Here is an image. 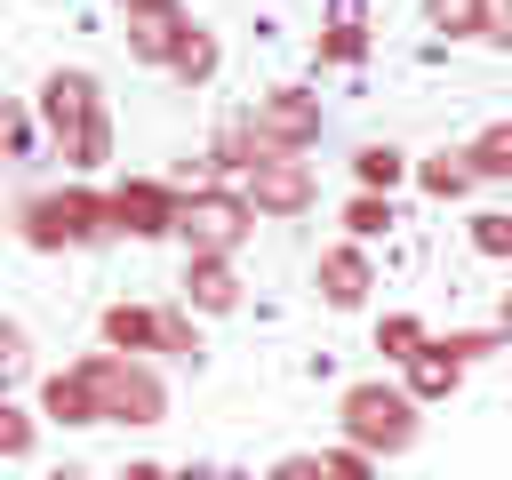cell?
I'll return each mask as SVG.
<instances>
[{
  "mask_svg": "<svg viewBox=\"0 0 512 480\" xmlns=\"http://www.w3.org/2000/svg\"><path fill=\"white\" fill-rule=\"evenodd\" d=\"M416 184L432 200H464L480 184V168H472V152H432V160H416Z\"/></svg>",
  "mask_w": 512,
  "mask_h": 480,
  "instance_id": "2e32d148",
  "label": "cell"
},
{
  "mask_svg": "<svg viewBox=\"0 0 512 480\" xmlns=\"http://www.w3.org/2000/svg\"><path fill=\"white\" fill-rule=\"evenodd\" d=\"M176 480H232V472H216V464H192V472H176Z\"/></svg>",
  "mask_w": 512,
  "mask_h": 480,
  "instance_id": "836d02e7",
  "label": "cell"
},
{
  "mask_svg": "<svg viewBox=\"0 0 512 480\" xmlns=\"http://www.w3.org/2000/svg\"><path fill=\"white\" fill-rule=\"evenodd\" d=\"M176 288H184V304L208 312V320H216V312H240V272H232V256H184V280H176Z\"/></svg>",
  "mask_w": 512,
  "mask_h": 480,
  "instance_id": "8fae6325",
  "label": "cell"
},
{
  "mask_svg": "<svg viewBox=\"0 0 512 480\" xmlns=\"http://www.w3.org/2000/svg\"><path fill=\"white\" fill-rule=\"evenodd\" d=\"M176 224H184V192H176V184H160V176H120V184H112V232L160 240V232H176Z\"/></svg>",
  "mask_w": 512,
  "mask_h": 480,
  "instance_id": "52a82bcc",
  "label": "cell"
},
{
  "mask_svg": "<svg viewBox=\"0 0 512 480\" xmlns=\"http://www.w3.org/2000/svg\"><path fill=\"white\" fill-rule=\"evenodd\" d=\"M336 424H344V440H352V448H368V456H408V448H416V432H424V400H416L408 384L360 376V384L336 400Z\"/></svg>",
  "mask_w": 512,
  "mask_h": 480,
  "instance_id": "7a4b0ae2",
  "label": "cell"
},
{
  "mask_svg": "<svg viewBox=\"0 0 512 480\" xmlns=\"http://www.w3.org/2000/svg\"><path fill=\"white\" fill-rule=\"evenodd\" d=\"M424 16H432V32H448V40H456V32L480 40V0H424Z\"/></svg>",
  "mask_w": 512,
  "mask_h": 480,
  "instance_id": "d4e9b609",
  "label": "cell"
},
{
  "mask_svg": "<svg viewBox=\"0 0 512 480\" xmlns=\"http://www.w3.org/2000/svg\"><path fill=\"white\" fill-rule=\"evenodd\" d=\"M480 40L488 48H512V0H480Z\"/></svg>",
  "mask_w": 512,
  "mask_h": 480,
  "instance_id": "f546056e",
  "label": "cell"
},
{
  "mask_svg": "<svg viewBox=\"0 0 512 480\" xmlns=\"http://www.w3.org/2000/svg\"><path fill=\"white\" fill-rule=\"evenodd\" d=\"M120 24H128V56H136V64H176L184 40H192V16H184L176 0H168V8H128Z\"/></svg>",
  "mask_w": 512,
  "mask_h": 480,
  "instance_id": "ba28073f",
  "label": "cell"
},
{
  "mask_svg": "<svg viewBox=\"0 0 512 480\" xmlns=\"http://www.w3.org/2000/svg\"><path fill=\"white\" fill-rule=\"evenodd\" d=\"M440 344L472 368V360H488V352H496V344H512V336H504V328H496V336H488V328H456V336H440Z\"/></svg>",
  "mask_w": 512,
  "mask_h": 480,
  "instance_id": "4316f807",
  "label": "cell"
},
{
  "mask_svg": "<svg viewBox=\"0 0 512 480\" xmlns=\"http://www.w3.org/2000/svg\"><path fill=\"white\" fill-rule=\"evenodd\" d=\"M0 368H24V328H16V320L0 328Z\"/></svg>",
  "mask_w": 512,
  "mask_h": 480,
  "instance_id": "1f68e13d",
  "label": "cell"
},
{
  "mask_svg": "<svg viewBox=\"0 0 512 480\" xmlns=\"http://www.w3.org/2000/svg\"><path fill=\"white\" fill-rule=\"evenodd\" d=\"M104 352H160V304H104Z\"/></svg>",
  "mask_w": 512,
  "mask_h": 480,
  "instance_id": "4fadbf2b",
  "label": "cell"
},
{
  "mask_svg": "<svg viewBox=\"0 0 512 480\" xmlns=\"http://www.w3.org/2000/svg\"><path fill=\"white\" fill-rule=\"evenodd\" d=\"M32 112H40V128H48V152L64 160V168H104L112 160V112H104V88H96V72H80V64H64V72H48L40 80V96H32Z\"/></svg>",
  "mask_w": 512,
  "mask_h": 480,
  "instance_id": "6da1fadb",
  "label": "cell"
},
{
  "mask_svg": "<svg viewBox=\"0 0 512 480\" xmlns=\"http://www.w3.org/2000/svg\"><path fill=\"white\" fill-rule=\"evenodd\" d=\"M248 200H256V216H304V208L320 200V184H312L304 160H264V168L248 176Z\"/></svg>",
  "mask_w": 512,
  "mask_h": 480,
  "instance_id": "9c48e42d",
  "label": "cell"
},
{
  "mask_svg": "<svg viewBox=\"0 0 512 480\" xmlns=\"http://www.w3.org/2000/svg\"><path fill=\"white\" fill-rule=\"evenodd\" d=\"M264 480H328V456H280Z\"/></svg>",
  "mask_w": 512,
  "mask_h": 480,
  "instance_id": "4dcf8cb0",
  "label": "cell"
},
{
  "mask_svg": "<svg viewBox=\"0 0 512 480\" xmlns=\"http://www.w3.org/2000/svg\"><path fill=\"white\" fill-rule=\"evenodd\" d=\"M464 152H472L480 184H504V176H512V120H488V128H480V136H472Z\"/></svg>",
  "mask_w": 512,
  "mask_h": 480,
  "instance_id": "d6986e66",
  "label": "cell"
},
{
  "mask_svg": "<svg viewBox=\"0 0 512 480\" xmlns=\"http://www.w3.org/2000/svg\"><path fill=\"white\" fill-rule=\"evenodd\" d=\"M56 480H72V472H56Z\"/></svg>",
  "mask_w": 512,
  "mask_h": 480,
  "instance_id": "d590c367",
  "label": "cell"
},
{
  "mask_svg": "<svg viewBox=\"0 0 512 480\" xmlns=\"http://www.w3.org/2000/svg\"><path fill=\"white\" fill-rule=\"evenodd\" d=\"M216 64H224V56H216V32H208V24H192V40H184V56H176L168 72H176L184 88H208V80H216Z\"/></svg>",
  "mask_w": 512,
  "mask_h": 480,
  "instance_id": "44dd1931",
  "label": "cell"
},
{
  "mask_svg": "<svg viewBox=\"0 0 512 480\" xmlns=\"http://www.w3.org/2000/svg\"><path fill=\"white\" fill-rule=\"evenodd\" d=\"M160 352L168 360H200V312L176 296V304H160Z\"/></svg>",
  "mask_w": 512,
  "mask_h": 480,
  "instance_id": "ffe728a7",
  "label": "cell"
},
{
  "mask_svg": "<svg viewBox=\"0 0 512 480\" xmlns=\"http://www.w3.org/2000/svg\"><path fill=\"white\" fill-rule=\"evenodd\" d=\"M120 480H176V472H160V464H120Z\"/></svg>",
  "mask_w": 512,
  "mask_h": 480,
  "instance_id": "d6a6232c",
  "label": "cell"
},
{
  "mask_svg": "<svg viewBox=\"0 0 512 480\" xmlns=\"http://www.w3.org/2000/svg\"><path fill=\"white\" fill-rule=\"evenodd\" d=\"M264 160H272V152H264V136L248 128V112H240V120H224V128L208 136V168H216V176H256Z\"/></svg>",
  "mask_w": 512,
  "mask_h": 480,
  "instance_id": "7c38bea8",
  "label": "cell"
},
{
  "mask_svg": "<svg viewBox=\"0 0 512 480\" xmlns=\"http://www.w3.org/2000/svg\"><path fill=\"white\" fill-rule=\"evenodd\" d=\"M368 288H376V264H368V248H360V240H344V248H328V256H320V296H328L336 312H360V304H368Z\"/></svg>",
  "mask_w": 512,
  "mask_h": 480,
  "instance_id": "30bf717a",
  "label": "cell"
},
{
  "mask_svg": "<svg viewBox=\"0 0 512 480\" xmlns=\"http://www.w3.org/2000/svg\"><path fill=\"white\" fill-rule=\"evenodd\" d=\"M128 8H168V0H120V16H128Z\"/></svg>",
  "mask_w": 512,
  "mask_h": 480,
  "instance_id": "e575fe53",
  "label": "cell"
},
{
  "mask_svg": "<svg viewBox=\"0 0 512 480\" xmlns=\"http://www.w3.org/2000/svg\"><path fill=\"white\" fill-rule=\"evenodd\" d=\"M424 344H432V336H424V320H416V312H384V328H376V352H384V360H400V368H408Z\"/></svg>",
  "mask_w": 512,
  "mask_h": 480,
  "instance_id": "7402d4cb",
  "label": "cell"
},
{
  "mask_svg": "<svg viewBox=\"0 0 512 480\" xmlns=\"http://www.w3.org/2000/svg\"><path fill=\"white\" fill-rule=\"evenodd\" d=\"M400 384H408L416 400H448V392L464 384V360H456V352H448V344L432 336V344H424V352H416V360L400 368Z\"/></svg>",
  "mask_w": 512,
  "mask_h": 480,
  "instance_id": "9a60e30c",
  "label": "cell"
},
{
  "mask_svg": "<svg viewBox=\"0 0 512 480\" xmlns=\"http://www.w3.org/2000/svg\"><path fill=\"white\" fill-rule=\"evenodd\" d=\"M328 480H376V456L344 440V448H328Z\"/></svg>",
  "mask_w": 512,
  "mask_h": 480,
  "instance_id": "83f0119b",
  "label": "cell"
},
{
  "mask_svg": "<svg viewBox=\"0 0 512 480\" xmlns=\"http://www.w3.org/2000/svg\"><path fill=\"white\" fill-rule=\"evenodd\" d=\"M472 248L504 264V256H512V208H480V216H472Z\"/></svg>",
  "mask_w": 512,
  "mask_h": 480,
  "instance_id": "cb8c5ba5",
  "label": "cell"
},
{
  "mask_svg": "<svg viewBox=\"0 0 512 480\" xmlns=\"http://www.w3.org/2000/svg\"><path fill=\"white\" fill-rule=\"evenodd\" d=\"M80 376L96 384L104 424H160V416H168V384H160L136 352H88V360H80Z\"/></svg>",
  "mask_w": 512,
  "mask_h": 480,
  "instance_id": "277c9868",
  "label": "cell"
},
{
  "mask_svg": "<svg viewBox=\"0 0 512 480\" xmlns=\"http://www.w3.org/2000/svg\"><path fill=\"white\" fill-rule=\"evenodd\" d=\"M40 416H56V424H104V408H96V384H88L80 368H56V376L40 384Z\"/></svg>",
  "mask_w": 512,
  "mask_h": 480,
  "instance_id": "5bb4252c",
  "label": "cell"
},
{
  "mask_svg": "<svg viewBox=\"0 0 512 480\" xmlns=\"http://www.w3.org/2000/svg\"><path fill=\"white\" fill-rule=\"evenodd\" d=\"M40 136H48V128H40V112H8V152H16V160H32V152H40Z\"/></svg>",
  "mask_w": 512,
  "mask_h": 480,
  "instance_id": "f1b7e54d",
  "label": "cell"
},
{
  "mask_svg": "<svg viewBox=\"0 0 512 480\" xmlns=\"http://www.w3.org/2000/svg\"><path fill=\"white\" fill-rule=\"evenodd\" d=\"M248 128L264 136L272 160H304V152L320 144V128H328V104H320L312 88H264L256 112H248Z\"/></svg>",
  "mask_w": 512,
  "mask_h": 480,
  "instance_id": "8992f818",
  "label": "cell"
},
{
  "mask_svg": "<svg viewBox=\"0 0 512 480\" xmlns=\"http://www.w3.org/2000/svg\"><path fill=\"white\" fill-rule=\"evenodd\" d=\"M184 248L192 256H240V240L256 232V200L248 192H232V184H200V192H184Z\"/></svg>",
  "mask_w": 512,
  "mask_h": 480,
  "instance_id": "5b68a950",
  "label": "cell"
},
{
  "mask_svg": "<svg viewBox=\"0 0 512 480\" xmlns=\"http://www.w3.org/2000/svg\"><path fill=\"white\" fill-rule=\"evenodd\" d=\"M24 224V248L40 256H64V248H96L112 232V192H88V184H56V192H32L16 208Z\"/></svg>",
  "mask_w": 512,
  "mask_h": 480,
  "instance_id": "3957f363",
  "label": "cell"
},
{
  "mask_svg": "<svg viewBox=\"0 0 512 480\" xmlns=\"http://www.w3.org/2000/svg\"><path fill=\"white\" fill-rule=\"evenodd\" d=\"M320 56H328V64H360V56H368V16H360V0H336V24L320 32Z\"/></svg>",
  "mask_w": 512,
  "mask_h": 480,
  "instance_id": "e0dca14e",
  "label": "cell"
},
{
  "mask_svg": "<svg viewBox=\"0 0 512 480\" xmlns=\"http://www.w3.org/2000/svg\"><path fill=\"white\" fill-rule=\"evenodd\" d=\"M352 176H360V192H392V184L408 176V152H400V144H360V152H352Z\"/></svg>",
  "mask_w": 512,
  "mask_h": 480,
  "instance_id": "ac0fdd59",
  "label": "cell"
},
{
  "mask_svg": "<svg viewBox=\"0 0 512 480\" xmlns=\"http://www.w3.org/2000/svg\"><path fill=\"white\" fill-rule=\"evenodd\" d=\"M392 224V192H352V208H344V232L352 240H376Z\"/></svg>",
  "mask_w": 512,
  "mask_h": 480,
  "instance_id": "603a6c76",
  "label": "cell"
},
{
  "mask_svg": "<svg viewBox=\"0 0 512 480\" xmlns=\"http://www.w3.org/2000/svg\"><path fill=\"white\" fill-rule=\"evenodd\" d=\"M0 456H8V464L32 456V408H0Z\"/></svg>",
  "mask_w": 512,
  "mask_h": 480,
  "instance_id": "484cf974",
  "label": "cell"
}]
</instances>
